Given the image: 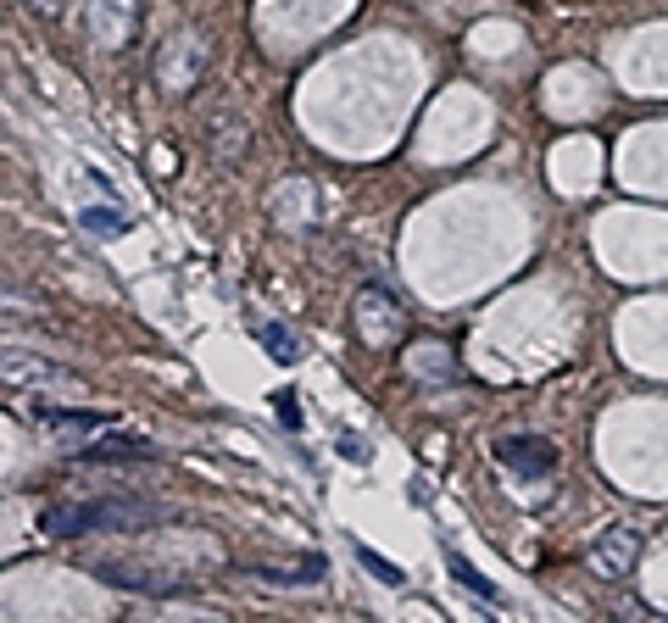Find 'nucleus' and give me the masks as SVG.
I'll list each match as a JSON object with an SVG mask.
<instances>
[{
    "label": "nucleus",
    "instance_id": "39448f33",
    "mask_svg": "<svg viewBox=\"0 0 668 623\" xmlns=\"http://www.w3.org/2000/svg\"><path fill=\"white\" fill-rule=\"evenodd\" d=\"M84 29L101 51H129L134 34H140V0H90Z\"/></svg>",
    "mask_w": 668,
    "mask_h": 623
},
{
    "label": "nucleus",
    "instance_id": "6ab92c4d",
    "mask_svg": "<svg viewBox=\"0 0 668 623\" xmlns=\"http://www.w3.org/2000/svg\"><path fill=\"white\" fill-rule=\"evenodd\" d=\"M341 456H346V462H368V445H363L357 434H341Z\"/></svg>",
    "mask_w": 668,
    "mask_h": 623
},
{
    "label": "nucleus",
    "instance_id": "0eeeda50",
    "mask_svg": "<svg viewBox=\"0 0 668 623\" xmlns=\"http://www.w3.org/2000/svg\"><path fill=\"white\" fill-rule=\"evenodd\" d=\"M201 68H206V46H201L195 34H173V40L162 46L156 79H162L168 90H190V84L201 79Z\"/></svg>",
    "mask_w": 668,
    "mask_h": 623
},
{
    "label": "nucleus",
    "instance_id": "a211bd4d",
    "mask_svg": "<svg viewBox=\"0 0 668 623\" xmlns=\"http://www.w3.org/2000/svg\"><path fill=\"white\" fill-rule=\"evenodd\" d=\"M279 423H284V429H301V406H295V395H279Z\"/></svg>",
    "mask_w": 668,
    "mask_h": 623
},
{
    "label": "nucleus",
    "instance_id": "f3484780",
    "mask_svg": "<svg viewBox=\"0 0 668 623\" xmlns=\"http://www.w3.org/2000/svg\"><path fill=\"white\" fill-rule=\"evenodd\" d=\"M357 562H363V567H368V573H374L379 584H391V590H402V584H407V573H402L396 562H385V556H379L374 545H357Z\"/></svg>",
    "mask_w": 668,
    "mask_h": 623
},
{
    "label": "nucleus",
    "instance_id": "f257e3e1",
    "mask_svg": "<svg viewBox=\"0 0 668 623\" xmlns=\"http://www.w3.org/2000/svg\"><path fill=\"white\" fill-rule=\"evenodd\" d=\"M173 518V506H162V501H68V506H45L40 512V529L51 534V540H79V534H107V529H118V534H129V529H145V523H168Z\"/></svg>",
    "mask_w": 668,
    "mask_h": 623
},
{
    "label": "nucleus",
    "instance_id": "aec40b11",
    "mask_svg": "<svg viewBox=\"0 0 668 623\" xmlns=\"http://www.w3.org/2000/svg\"><path fill=\"white\" fill-rule=\"evenodd\" d=\"M29 7H34V12H57V7H62V0H29Z\"/></svg>",
    "mask_w": 668,
    "mask_h": 623
},
{
    "label": "nucleus",
    "instance_id": "1a4fd4ad",
    "mask_svg": "<svg viewBox=\"0 0 668 623\" xmlns=\"http://www.w3.org/2000/svg\"><path fill=\"white\" fill-rule=\"evenodd\" d=\"M402 368H407L413 384H452V379L463 373L457 356H452V345H441V340H418V345L402 356Z\"/></svg>",
    "mask_w": 668,
    "mask_h": 623
},
{
    "label": "nucleus",
    "instance_id": "f03ea898",
    "mask_svg": "<svg viewBox=\"0 0 668 623\" xmlns=\"http://www.w3.org/2000/svg\"><path fill=\"white\" fill-rule=\"evenodd\" d=\"M352 334H357L368 351H391V345H402V334H407V312H402V301H396L385 284H363L357 301H352Z\"/></svg>",
    "mask_w": 668,
    "mask_h": 623
},
{
    "label": "nucleus",
    "instance_id": "7ed1b4c3",
    "mask_svg": "<svg viewBox=\"0 0 668 623\" xmlns=\"http://www.w3.org/2000/svg\"><path fill=\"white\" fill-rule=\"evenodd\" d=\"M7 384L18 390H29L34 401H90V384L79 379V373H68V368H57V362H40L34 351H7Z\"/></svg>",
    "mask_w": 668,
    "mask_h": 623
},
{
    "label": "nucleus",
    "instance_id": "6e6552de",
    "mask_svg": "<svg viewBox=\"0 0 668 623\" xmlns=\"http://www.w3.org/2000/svg\"><path fill=\"white\" fill-rule=\"evenodd\" d=\"M496 462L513 468L518 479H546V473L557 468V451H551L540 434H513V440L496 445Z\"/></svg>",
    "mask_w": 668,
    "mask_h": 623
},
{
    "label": "nucleus",
    "instance_id": "dca6fc26",
    "mask_svg": "<svg viewBox=\"0 0 668 623\" xmlns=\"http://www.w3.org/2000/svg\"><path fill=\"white\" fill-rule=\"evenodd\" d=\"M262 345H267L273 362H295V356H301V340H295L284 323H262Z\"/></svg>",
    "mask_w": 668,
    "mask_h": 623
},
{
    "label": "nucleus",
    "instance_id": "20e7f679",
    "mask_svg": "<svg viewBox=\"0 0 668 623\" xmlns=\"http://www.w3.org/2000/svg\"><path fill=\"white\" fill-rule=\"evenodd\" d=\"M95 579H101V584H112V590L162 595V601H173V595H195V584H190V579H179V573H162V567H140V562H123V556H107V562H95Z\"/></svg>",
    "mask_w": 668,
    "mask_h": 623
},
{
    "label": "nucleus",
    "instance_id": "9b49d317",
    "mask_svg": "<svg viewBox=\"0 0 668 623\" xmlns=\"http://www.w3.org/2000/svg\"><path fill=\"white\" fill-rule=\"evenodd\" d=\"M79 462H156V445L134 434H101L95 445L79 451Z\"/></svg>",
    "mask_w": 668,
    "mask_h": 623
},
{
    "label": "nucleus",
    "instance_id": "ddd939ff",
    "mask_svg": "<svg viewBox=\"0 0 668 623\" xmlns=\"http://www.w3.org/2000/svg\"><path fill=\"white\" fill-rule=\"evenodd\" d=\"M34 418L45 429H62V434H107V418L101 412H84V406H34Z\"/></svg>",
    "mask_w": 668,
    "mask_h": 623
},
{
    "label": "nucleus",
    "instance_id": "9d476101",
    "mask_svg": "<svg viewBox=\"0 0 668 623\" xmlns=\"http://www.w3.org/2000/svg\"><path fill=\"white\" fill-rule=\"evenodd\" d=\"M206 145H212V157H217L223 168H234V162L245 157V145H251V123H245L240 112L217 107V112L206 118Z\"/></svg>",
    "mask_w": 668,
    "mask_h": 623
},
{
    "label": "nucleus",
    "instance_id": "4468645a",
    "mask_svg": "<svg viewBox=\"0 0 668 623\" xmlns=\"http://www.w3.org/2000/svg\"><path fill=\"white\" fill-rule=\"evenodd\" d=\"M446 567H452V579H457L463 590H474V595H485V601H502V590H496V584H490L463 551H446Z\"/></svg>",
    "mask_w": 668,
    "mask_h": 623
},
{
    "label": "nucleus",
    "instance_id": "f8f14e48",
    "mask_svg": "<svg viewBox=\"0 0 668 623\" xmlns=\"http://www.w3.org/2000/svg\"><path fill=\"white\" fill-rule=\"evenodd\" d=\"M251 579L267 584H317L323 579V556H295V562H245Z\"/></svg>",
    "mask_w": 668,
    "mask_h": 623
},
{
    "label": "nucleus",
    "instance_id": "2eb2a0df",
    "mask_svg": "<svg viewBox=\"0 0 668 623\" xmlns=\"http://www.w3.org/2000/svg\"><path fill=\"white\" fill-rule=\"evenodd\" d=\"M79 223H84L95 240H112V234H123V229H129V212H118V207H84V212H79Z\"/></svg>",
    "mask_w": 668,
    "mask_h": 623
},
{
    "label": "nucleus",
    "instance_id": "423d86ee",
    "mask_svg": "<svg viewBox=\"0 0 668 623\" xmlns=\"http://www.w3.org/2000/svg\"><path fill=\"white\" fill-rule=\"evenodd\" d=\"M635 556H640V529H629V523H613V529H601V534L590 540V551H585L590 573H596V579H607V584L629 579Z\"/></svg>",
    "mask_w": 668,
    "mask_h": 623
}]
</instances>
